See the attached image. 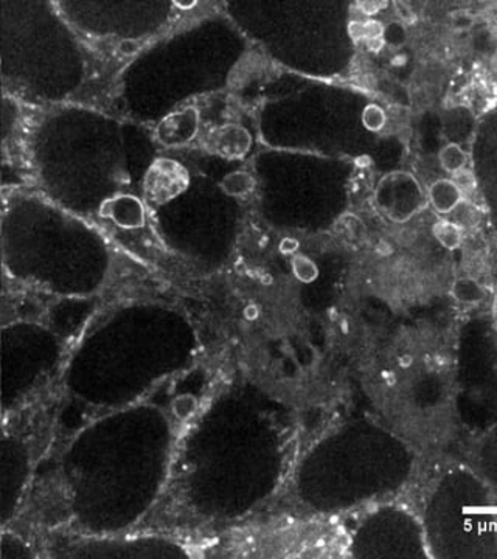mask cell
Returning a JSON list of instances; mask_svg holds the SVG:
<instances>
[{"instance_id": "26", "label": "cell", "mask_w": 497, "mask_h": 559, "mask_svg": "<svg viewBox=\"0 0 497 559\" xmlns=\"http://www.w3.org/2000/svg\"><path fill=\"white\" fill-rule=\"evenodd\" d=\"M3 200H5V197H3V189H0V223H2Z\"/></svg>"}, {"instance_id": "2", "label": "cell", "mask_w": 497, "mask_h": 559, "mask_svg": "<svg viewBox=\"0 0 497 559\" xmlns=\"http://www.w3.org/2000/svg\"><path fill=\"white\" fill-rule=\"evenodd\" d=\"M57 385L0 412V533L20 511L46 457L57 417Z\"/></svg>"}, {"instance_id": "18", "label": "cell", "mask_w": 497, "mask_h": 559, "mask_svg": "<svg viewBox=\"0 0 497 559\" xmlns=\"http://www.w3.org/2000/svg\"><path fill=\"white\" fill-rule=\"evenodd\" d=\"M3 108H5V91H3L2 79H0V189H3V164H2Z\"/></svg>"}, {"instance_id": "23", "label": "cell", "mask_w": 497, "mask_h": 559, "mask_svg": "<svg viewBox=\"0 0 497 559\" xmlns=\"http://www.w3.org/2000/svg\"><path fill=\"white\" fill-rule=\"evenodd\" d=\"M246 316H248V319H256L257 316H259V310H257L256 307H249L248 310H246Z\"/></svg>"}, {"instance_id": "8", "label": "cell", "mask_w": 497, "mask_h": 559, "mask_svg": "<svg viewBox=\"0 0 497 559\" xmlns=\"http://www.w3.org/2000/svg\"><path fill=\"white\" fill-rule=\"evenodd\" d=\"M428 197L430 205L441 215H449L463 201V194L451 179L436 180L430 186Z\"/></svg>"}, {"instance_id": "17", "label": "cell", "mask_w": 497, "mask_h": 559, "mask_svg": "<svg viewBox=\"0 0 497 559\" xmlns=\"http://www.w3.org/2000/svg\"><path fill=\"white\" fill-rule=\"evenodd\" d=\"M194 409H197V401L191 399V396H180V399L176 400L175 412L180 419L189 418Z\"/></svg>"}, {"instance_id": "12", "label": "cell", "mask_w": 497, "mask_h": 559, "mask_svg": "<svg viewBox=\"0 0 497 559\" xmlns=\"http://www.w3.org/2000/svg\"><path fill=\"white\" fill-rule=\"evenodd\" d=\"M293 272L301 283H312L319 277V270L315 261L307 255H296L293 259Z\"/></svg>"}, {"instance_id": "1", "label": "cell", "mask_w": 497, "mask_h": 559, "mask_svg": "<svg viewBox=\"0 0 497 559\" xmlns=\"http://www.w3.org/2000/svg\"><path fill=\"white\" fill-rule=\"evenodd\" d=\"M0 79L7 97L24 105L75 100L81 43L55 2H0Z\"/></svg>"}, {"instance_id": "14", "label": "cell", "mask_w": 497, "mask_h": 559, "mask_svg": "<svg viewBox=\"0 0 497 559\" xmlns=\"http://www.w3.org/2000/svg\"><path fill=\"white\" fill-rule=\"evenodd\" d=\"M363 123L368 131L379 132L384 130L386 123H388V116L386 110L378 105H368L363 110Z\"/></svg>"}, {"instance_id": "7", "label": "cell", "mask_w": 497, "mask_h": 559, "mask_svg": "<svg viewBox=\"0 0 497 559\" xmlns=\"http://www.w3.org/2000/svg\"><path fill=\"white\" fill-rule=\"evenodd\" d=\"M250 143H252V139H250L249 132L237 124L220 128L210 135L209 140L210 151L227 157V159L245 157L250 150Z\"/></svg>"}, {"instance_id": "13", "label": "cell", "mask_w": 497, "mask_h": 559, "mask_svg": "<svg viewBox=\"0 0 497 559\" xmlns=\"http://www.w3.org/2000/svg\"><path fill=\"white\" fill-rule=\"evenodd\" d=\"M452 215L455 216L454 221L452 223L458 224L460 229L465 230L470 229V227L476 226L478 221V213L477 209L474 207L471 202H466L463 200L460 202L458 207L452 210Z\"/></svg>"}, {"instance_id": "21", "label": "cell", "mask_w": 497, "mask_h": 559, "mask_svg": "<svg viewBox=\"0 0 497 559\" xmlns=\"http://www.w3.org/2000/svg\"><path fill=\"white\" fill-rule=\"evenodd\" d=\"M297 249L298 242L293 240V238H286V240L280 242V252L286 253V255H289V253H296Z\"/></svg>"}, {"instance_id": "4", "label": "cell", "mask_w": 497, "mask_h": 559, "mask_svg": "<svg viewBox=\"0 0 497 559\" xmlns=\"http://www.w3.org/2000/svg\"><path fill=\"white\" fill-rule=\"evenodd\" d=\"M379 209L390 219L406 221L422 207L423 194L417 180L406 173H393L382 179L377 191Z\"/></svg>"}, {"instance_id": "6", "label": "cell", "mask_w": 497, "mask_h": 559, "mask_svg": "<svg viewBox=\"0 0 497 559\" xmlns=\"http://www.w3.org/2000/svg\"><path fill=\"white\" fill-rule=\"evenodd\" d=\"M198 132V110L194 108L179 110L162 121L157 135L165 146H179L190 142Z\"/></svg>"}, {"instance_id": "5", "label": "cell", "mask_w": 497, "mask_h": 559, "mask_svg": "<svg viewBox=\"0 0 497 559\" xmlns=\"http://www.w3.org/2000/svg\"><path fill=\"white\" fill-rule=\"evenodd\" d=\"M190 176L178 162L159 159L151 165L145 178L146 194L157 202H167L189 189Z\"/></svg>"}, {"instance_id": "22", "label": "cell", "mask_w": 497, "mask_h": 559, "mask_svg": "<svg viewBox=\"0 0 497 559\" xmlns=\"http://www.w3.org/2000/svg\"><path fill=\"white\" fill-rule=\"evenodd\" d=\"M198 2H175V5H178L179 9L184 10H190L193 9L194 5H197Z\"/></svg>"}, {"instance_id": "3", "label": "cell", "mask_w": 497, "mask_h": 559, "mask_svg": "<svg viewBox=\"0 0 497 559\" xmlns=\"http://www.w3.org/2000/svg\"><path fill=\"white\" fill-rule=\"evenodd\" d=\"M62 356L61 337L32 320L0 323V412L50 388Z\"/></svg>"}, {"instance_id": "9", "label": "cell", "mask_w": 497, "mask_h": 559, "mask_svg": "<svg viewBox=\"0 0 497 559\" xmlns=\"http://www.w3.org/2000/svg\"><path fill=\"white\" fill-rule=\"evenodd\" d=\"M433 234L436 240L449 250L458 249L462 245L463 230L452 221L438 219L433 226Z\"/></svg>"}, {"instance_id": "25", "label": "cell", "mask_w": 497, "mask_h": 559, "mask_svg": "<svg viewBox=\"0 0 497 559\" xmlns=\"http://www.w3.org/2000/svg\"><path fill=\"white\" fill-rule=\"evenodd\" d=\"M370 157L368 156H363V157H359V159H356V164L360 165V167H364V165H368L370 164Z\"/></svg>"}, {"instance_id": "10", "label": "cell", "mask_w": 497, "mask_h": 559, "mask_svg": "<svg viewBox=\"0 0 497 559\" xmlns=\"http://www.w3.org/2000/svg\"><path fill=\"white\" fill-rule=\"evenodd\" d=\"M438 160H440L441 168L445 171L454 175L455 171L466 168L468 154L460 148L458 143H448L438 154Z\"/></svg>"}, {"instance_id": "11", "label": "cell", "mask_w": 497, "mask_h": 559, "mask_svg": "<svg viewBox=\"0 0 497 559\" xmlns=\"http://www.w3.org/2000/svg\"><path fill=\"white\" fill-rule=\"evenodd\" d=\"M451 293L454 299L462 304L473 305L484 299V289L471 278L458 280L452 286Z\"/></svg>"}, {"instance_id": "20", "label": "cell", "mask_w": 497, "mask_h": 559, "mask_svg": "<svg viewBox=\"0 0 497 559\" xmlns=\"http://www.w3.org/2000/svg\"><path fill=\"white\" fill-rule=\"evenodd\" d=\"M348 35L355 43H364L363 21L353 20L350 22Z\"/></svg>"}, {"instance_id": "24", "label": "cell", "mask_w": 497, "mask_h": 559, "mask_svg": "<svg viewBox=\"0 0 497 559\" xmlns=\"http://www.w3.org/2000/svg\"><path fill=\"white\" fill-rule=\"evenodd\" d=\"M401 367H409L412 364L411 356H403V358L400 359Z\"/></svg>"}, {"instance_id": "15", "label": "cell", "mask_w": 497, "mask_h": 559, "mask_svg": "<svg viewBox=\"0 0 497 559\" xmlns=\"http://www.w3.org/2000/svg\"><path fill=\"white\" fill-rule=\"evenodd\" d=\"M253 179L252 176L246 173H232L223 182V189L227 194H245L252 190Z\"/></svg>"}, {"instance_id": "16", "label": "cell", "mask_w": 497, "mask_h": 559, "mask_svg": "<svg viewBox=\"0 0 497 559\" xmlns=\"http://www.w3.org/2000/svg\"><path fill=\"white\" fill-rule=\"evenodd\" d=\"M451 176L452 182L458 187L460 193L463 194V198H465L466 194H471L473 191H476V176H474V173L471 171L470 168H462V170L455 171L454 175Z\"/></svg>"}, {"instance_id": "19", "label": "cell", "mask_w": 497, "mask_h": 559, "mask_svg": "<svg viewBox=\"0 0 497 559\" xmlns=\"http://www.w3.org/2000/svg\"><path fill=\"white\" fill-rule=\"evenodd\" d=\"M388 9V2H371V0H363L358 2V10L364 16L370 17L377 14L379 10Z\"/></svg>"}]
</instances>
